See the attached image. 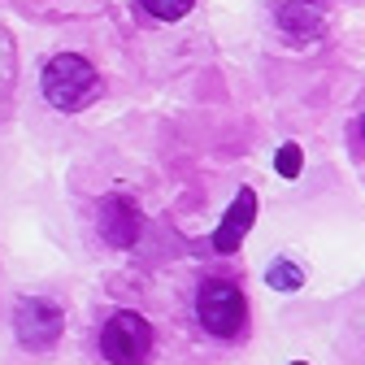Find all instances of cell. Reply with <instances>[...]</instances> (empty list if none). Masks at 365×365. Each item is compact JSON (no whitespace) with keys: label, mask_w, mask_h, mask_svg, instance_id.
Segmentation results:
<instances>
[{"label":"cell","mask_w":365,"mask_h":365,"mask_svg":"<svg viewBox=\"0 0 365 365\" xmlns=\"http://www.w3.org/2000/svg\"><path fill=\"white\" fill-rule=\"evenodd\" d=\"M196 322L217 335V339H235L244 335L248 327V300L235 283H226V279H209L200 292H196Z\"/></svg>","instance_id":"cell-1"},{"label":"cell","mask_w":365,"mask_h":365,"mask_svg":"<svg viewBox=\"0 0 365 365\" xmlns=\"http://www.w3.org/2000/svg\"><path fill=\"white\" fill-rule=\"evenodd\" d=\"M96 83H101L96 70H91L78 53H61V57H53L43 66V96H48L53 109H66V113L83 109L91 101V91H96Z\"/></svg>","instance_id":"cell-2"},{"label":"cell","mask_w":365,"mask_h":365,"mask_svg":"<svg viewBox=\"0 0 365 365\" xmlns=\"http://www.w3.org/2000/svg\"><path fill=\"white\" fill-rule=\"evenodd\" d=\"M101 352L109 365H140L153 352V327L144 322L140 313L118 309L109 322L101 327Z\"/></svg>","instance_id":"cell-3"},{"label":"cell","mask_w":365,"mask_h":365,"mask_svg":"<svg viewBox=\"0 0 365 365\" xmlns=\"http://www.w3.org/2000/svg\"><path fill=\"white\" fill-rule=\"evenodd\" d=\"M61 327H66L61 309H57L53 300H43V296H26V300H18V309H14V335H18V344L31 348V352H48V348L57 344Z\"/></svg>","instance_id":"cell-4"},{"label":"cell","mask_w":365,"mask_h":365,"mask_svg":"<svg viewBox=\"0 0 365 365\" xmlns=\"http://www.w3.org/2000/svg\"><path fill=\"white\" fill-rule=\"evenodd\" d=\"M252 217H257V192L244 187V192L231 200V209H226L217 235H213V248H217V252H235V248L244 244V235L252 231Z\"/></svg>","instance_id":"cell-5"},{"label":"cell","mask_w":365,"mask_h":365,"mask_svg":"<svg viewBox=\"0 0 365 365\" xmlns=\"http://www.w3.org/2000/svg\"><path fill=\"white\" fill-rule=\"evenodd\" d=\"M101 235H105L113 248L135 244V235H140V209H135L130 200H122V196H109V200L101 205Z\"/></svg>","instance_id":"cell-6"},{"label":"cell","mask_w":365,"mask_h":365,"mask_svg":"<svg viewBox=\"0 0 365 365\" xmlns=\"http://www.w3.org/2000/svg\"><path fill=\"white\" fill-rule=\"evenodd\" d=\"M279 26H283L287 39L309 43L313 35H322V26H327V5H322V0H292V5H283V14H279Z\"/></svg>","instance_id":"cell-7"},{"label":"cell","mask_w":365,"mask_h":365,"mask_svg":"<svg viewBox=\"0 0 365 365\" xmlns=\"http://www.w3.org/2000/svg\"><path fill=\"white\" fill-rule=\"evenodd\" d=\"M265 283H269L274 292H300V283H304V269H300L296 261H274V265L265 269Z\"/></svg>","instance_id":"cell-8"},{"label":"cell","mask_w":365,"mask_h":365,"mask_svg":"<svg viewBox=\"0 0 365 365\" xmlns=\"http://www.w3.org/2000/svg\"><path fill=\"white\" fill-rule=\"evenodd\" d=\"M140 5L153 14V18H161V22H174V18H182L192 9V0H140Z\"/></svg>","instance_id":"cell-9"},{"label":"cell","mask_w":365,"mask_h":365,"mask_svg":"<svg viewBox=\"0 0 365 365\" xmlns=\"http://www.w3.org/2000/svg\"><path fill=\"white\" fill-rule=\"evenodd\" d=\"M274 165H279V174H283V178H296V174H300V165H304V157H300V148H296V144H283V148H279V161H274Z\"/></svg>","instance_id":"cell-10"},{"label":"cell","mask_w":365,"mask_h":365,"mask_svg":"<svg viewBox=\"0 0 365 365\" xmlns=\"http://www.w3.org/2000/svg\"><path fill=\"white\" fill-rule=\"evenodd\" d=\"M296 365H304V361H296Z\"/></svg>","instance_id":"cell-11"}]
</instances>
